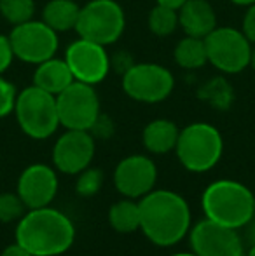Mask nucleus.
<instances>
[{
  "mask_svg": "<svg viewBox=\"0 0 255 256\" xmlns=\"http://www.w3.org/2000/svg\"><path fill=\"white\" fill-rule=\"evenodd\" d=\"M14 114L21 131L32 140H48L60 128L56 96L37 86L18 92Z\"/></svg>",
  "mask_w": 255,
  "mask_h": 256,
  "instance_id": "nucleus-5",
  "label": "nucleus"
},
{
  "mask_svg": "<svg viewBox=\"0 0 255 256\" xmlns=\"http://www.w3.org/2000/svg\"><path fill=\"white\" fill-rule=\"evenodd\" d=\"M224 152V140L215 126L192 122L180 129L175 146L178 162L191 172H206L218 164Z\"/></svg>",
  "mask_w": 255,
  "mask_h": 256,
  "instance_id": "nucleus-4",
  "label": "nucleus"
},
{
  "mask_svg": "<svg viewBox=\"0 0 255 256\" xmlns=\"http://www.w3.org/2000/svg\"><path fill=\"white\" fill-rule=\"evenodd\" d=\"M250 68L255 72V44H252V52H250Z\"/></svg>",
  "mask_w": 255,
  "mask_h": 256,
  "instance_id": "nucleus-35",
  "label": "nucleus"
},
{
  "mask_svg": "<svg viewBox=\"0 0 255 256\" xmlns=\"http://www.w3.org/2000/svg\"><path fill=\"white\" fill-rule=\"evenodd\" d=\"M16 242L32 256H60L74 246L75 226L51 206L28 209L16 225Z\"/></svg>",
  "mask_w": 255,
  "mask_h": 256,
  "instance_id": "nucleus-2",
  "label": "nucleus"
},
{
  "mask_svg": "<svg viewBox=\"0 0 255 256\" xmlns=\"http://www.w3.org/2000/svg\"><path fill=\"white\" fill-rule=\"evenodd\" d=\"M245 256H255V246L248 248V250H246V253H245Z\"/></svg>",
  "mask_w": 255,
  "mask_h": 256,
  "instance_id": "nucleus-36",
  "label": "nucleus"
},
{
  "mask_svg": "<svg viewBox=\"0 0 255 256\" xmlns=\"http://www.w3.org/2000/svg\"><path fill=\"white\" fill-rule=\"evenodd\" d=\"M234 6H241V7H248L252 6V4H255V0H231Z\"/></svg>",
  "mask_w": 255,
  "mask_h": 256,
  "instance_id": "nucleus-34",
  "label": "nucleus"
},
{
  "mask_svg": "<svg viewBox=\"0 0 255 256\" xmlns=\"http://www.w3.org/2000/svg\"><path fill=\"white\" fill-rule=\"evenodd\" d=\"M175 77L166 66L157 63L131 64L123 74V91L138 103H161L171 94Z\"/></svg>",
  "mask_w": 255,
  "mask_h": 256,
  "instance_id": "nucleus-8",
  "label": "nucleus"
},
{
  "mask_svg": "<svg viewBox=\"0 0 255 256\" xmlns=\"http://www.w3.org/2000/svg\"><path fill=\"white\" fill-rule=\"evenodd\" d=\"M124 26L126 16L116 0H89L81 7L75 32L81 38L107 48L119 40Z\"/></svg>",
  "mask_w": 255,
  "mask_h": 256,
  "instance_id": "nucleus-6",
  "label": "nucleus"
},
{
  "mask_svg": "<svg viewBox=\"0 0 255 256\" xmlns=\"http://www.w3.org/2000/svg\"><path fill=\"white\" fill-rule=\"evenodd\" d=\"M149 30L157 37H168L177 30L178 24V10L171 7L156 4L152 10L149 12Z\"/></svg>",
  "mask_w": 255,
  "mask_h": 256,
  "instance_id": "nucleus-23",
  "label": "nucleus"
},
{
  "mask_svg": "<svg viewBox=\"0 0 255 256\" xmlns=\"http://www.w3.org/2000/svg\"><path fill=\"white\" fill-rule=\"evenodd\" d=\"M60 126L65 129L89 131L100 117V98L95 86L74 80L56 96Z\"/></svg>",
  "mask_w": 255,
  "mask_h": 256,
  "instance_id": "nucleus-9",
  "label": "nucleus"
},
{
  "mask_svg": "<svg viewBox=\"0 0 255 256\" xmlns=\"http://www.w3.org/2000/svg\"><path fill=\"white\" fill-rule=\"evenodd\" d=\"M173 58L177 64L185 70H197V68L204 66L208 63V54L206 46H204V38H197L187 35L182 38L177 46H175Z\"/></svg>",
  "mask_w": 255,
  "mask_h": 256,
  "instance_id": "nucleus-21",
  "label": "nucleus"
},
{
  "mask_svg": "<svg viewBox=\"0 0 255 256\" xmlns=\"http://www.w3.org/2000/svg\"><path fill=\"white\" fill-rule=\"evenodd\" d=\"M140 230L152 244L170 248L191 230V208L173 190H156L140 199Z\"/></svg>",
  "mask_w": 255,
  "mask_h": 256,
  "instance_id": "nucleus-1",
  "label": "nucleus"
},
{
  "mask_svg": "<svg viewBox=\"0 0 255 256\" xmlns=\"http://www.w3.org/2000/svg\"><path fill=\"white\" fill-rule=\"evenodd\" d=\"M103 185V172L95 168H86L77 174L75 192L81 197H93L100 192Z\"/></svg>",
  "mask_w": 255,
  "mask_h": 256,
  "instance_id": "nucleus-26",
  "label": "nucleus"
},
{
  "mask_svg": "<svg viewBox=\"0 0 255 256\" xmlns=\"http://www.w3.org/2000/svg\"><path fill=\"white\" fill-rule=\"evenodd\" d=\"M109 225L119 234H133L140 230V204L135 199L117 200L109 209Z\"/></svg>",
  "mask_w": 255,
  "mask_h": 256,
  "instance_id": "nucleus-20",
  "label": "nucleus"
},
{
  "mask_svg": "<svg viewBox=\"0 0 255 256\" xmlns=\"http://www.w3.org/2000/svg\"><path fill=\"white\" fill-rule=\"evenodd\" d=\"M189 242L197 256H245V242L239 230L218 225L204 218L189 230Z\"/></svg>",
  "mask_w": 255,
  "mask_h": 256,
  "instance_id": "nucleus-11",
  "label": "nucleus"
},
{
  "mask_svg": "<svg viewBox=\"0 0 255 256\" xmlns=\"http://www.w3.org/2000/svg\"><path fill=\"white\" fill-rule=\"evenodd\" d=\"M241 230H243V232H245V237H241L243 242H245L248 248L255 246V216H253L252 220H250L248 223H246L245 226H243Z\"/></svg>",
  "mask_w": 255,
  "mask_h": 256,
  "instance_id": "nucleus-31",
  "label": "nucleus"
},
{
  "mask_svg": "<svg viewBox=\"0 0 255 256\" xmlns=\"http://www.w3.org/2000/svg\"><path fill=\"white\" fill-rule=\"evenodd\" d=\"M0 14L13 26L34 20L35 2L34 0H0Z\"/></svg>",
  "mask_w": 255,
  "mask_h": 256,
  "instance_id": "nucleus-24",
  "label": "nucleus"
},
{
  "mask_svg": "<svg viewBox=\"0 0 255 256\" xmlns=\"http://www.w3.org/2000/svg\"><path fill=\"white\" fill-rule=\"evenodd\" d=\"M157 168L147 155H128L114 171V185L117 192L128 199H142L156 188Z\"/></svg>",
  "mask_w": 255,
  "mask_h": 256,
  "instance_id": "nucleus-14",
  "label": "nucleus"
},
{
  "mask_svg": "<svg viewBox=\"0 0 255 256\" xmlns=\"http://www.w3.org/2000/svg\"><path fill=\"white\" fill-rule=\"evenodd\" d=\"M241 32L252 44H255V4L246 7V14L243 18V28Z\"/></svg>",
  "mask_w": 255,
  "mask_h": 256,
  "instance_id": "nucleus-30",
  "label": "nucleus"
},
{
  "mask_svg": "<svg viewBox=\"0 0 255 256\" xmlns=\"http://www.w3.org/2000/svg\"><path fill=\"white\" fill-rule=\"evenodd\" d=\"M197 98L218 110H227L234 100V91L224 77H213L204 82L197 91Z\"/></svg>",
  "mask_w": 255,
  "mask_h": 256,
  "instance_id": "nucleus-22",
  "label": "nucleus"
},
{
  "mask_svg": "<svg viewBox=\"0 0 255 256\" xmlns=\"http://www.w3.org/2000/svg\"><path fill=\"white\" fill-rule=\"evenodd\" d=\"M58 174L56 169L48 164H30L20 174L16 194L21 197L27 209H37L51 206L58 194Z\"/></svg>",
  "mask_w": 255,
  "mask_h": 256,
  "instance_id": "nucleus-15",
  "label": "nucleus"
},
{
  "mask_svg": "<svg viewBox=\"0 0 255 256\" xmlns=\"http://www.w3.org/2000/svg\"><path fill=\"white\" fill-rule=\"evenodd\" d=\"M9 40L14 58L30 64H41L55 58L60 46L58 34L42 20L16 24L9 34Z\"/></svg>",
  "mask_w": 255,
  "mask_h": 256,
  "instance_id": "nucleus-10",
  "label": "nucleus"
},
{
  "mask_svg": "<svg viewBox=\"0 0 255 256\" xmlns=\"http://www.w3.org/2000/svg\"><path fill=\"white\" fill-rule=\"evenodd\" d=\"M65 61L74 75V80L91 86L100 84L110 70V58L105 46L81 37L67 48Z\"/></svg>",
  "mask_w": 255,
  "mask_h": 256,
  "instance_id": "nucleus-12",
  "label": "nucleus"
},
{
  "mask_svg": "<svg viewBox=\"0 0 255 256\" xmlns=\"http://www.w3.org/2000/svg\"><path fill=\"white\" fill-rule=\"evenodd\" d=\"M16 88L0 75V118H6L7 115L13 114L16 106Z\"/></svg>",
  "mask_w": 255,
  "mask_h": 256,
  "instance_id": "nucleus-27",
  "label": "nucleus"
},
{
  "mask_svg": "<svg viewBox=\"0 0 255 256\" xmlns=\"http://www.w3.org/2000/svg\"><path fill=\"white\" fill-rule=\"evenodd\" d=\"M95 150L96 142L91 132L67 129L53 146V166L58 172L77 176L91 166Z\"/></svg>",
  "mask_w": 255,
  "mask_h": 256,
  "instance_id": "nucleus-13",
  "label": "nucleus"
},
{
  "mask_svg": "<svg viewBox=\"0 0 255 256\" xmlns=\"http://www.w3.org/2000/svg\"><path fill=\"white\" fill-rule=\"evenodd\" d=\"M89 132L93 134V138H100V140H105L109 138L110 134L114 132V124L112 120H110L107 115L100 114V117L95 120V124L91 126V129H89Z\"/></svg>",
  "mask_w": 255,
  "mask_h": 256,
  "instance_id": "nucleus-28",
  "label": "nucleus"
},
{
  "mask_svg": "<svg viewBox=\"0 0 255 256\" xmlns=\"http://www.w3.org/2000/svg\"><path fill=\"white\" fill-rule=\"evenodd\" d=\"M13 60H14V51H13V46H11L9 37L0 35V75L11 66Z\"/></svg>",
  "mask_w": 255,
  "mask_h": 256,
  "instance_id": "nucleus-29",
  "label": "nucleus"
},
{
  "mask_svg": "<svg viewBox=\"0 0 255 256\" xmlns=\"http://www.w3.org/2000/svg\"><path fill=\"white\" fill-rule=\"evenodd\" d=\"M72 82H74V75H72L65 58L58 60L55 56L51 60L44 61V63L37 64V70L34 74V86H37V88L44 89V91L51 92L55 96H58L60 92L65 91Z\"/></svg>",
  "mask_w": 255,
  "mask_h": 256,
  "instance_id": "nucleus-18",
  "label": "nucleus"
},
{
  "mask_svg": "<svg viewBox=\"0 0 255 256\" xmlns=\"http://www.w3.org/2000/svg\"><path fill=\"white\" fill-rule=\"evenodd\" d=\"M208 63L224 74H239L250 64L252 42L241 30L232 26H217L204 37Z\"/></svg>",
  "mask_w": 255,
  "mask_h": 256,
  "instance_id": "nucleus-7",
  "label": "nucleus"
},
{
  "mask_svg": "<svg viewBox=\"0 0 255 256\" xmlns=\"http://www.w3.org/2000/svg\"><path fill=\"white\" fill-rule=\"evenodd\" d=\"M171 256H197V254L191 251V253H175V254H171Z\"/></svg>",
  "mask_w": 255,
  "mask_h": 256,
  "instance_id": "nucleus-37",
  "label": "nucleus"
},
{
  "mask_svg": "<svg viewBox=\"0 0 255 256\" xmlns=\"http://www.w3.org/2000/svg\"><path fill=\"white\" fill-rule=\"evenodd\" d=\"M178 24L191 37L204 38L217 28L215 9L208 0H187L178 9Z\"/></svg>",
  "mask_w": 255,
  "mask_h": 256,
  "instance_id": "nucleus-16",
  "label": "nucleus"
},
{
  "mask_svg": "<svg viewBox=\"0 0 255 256\" xmlns=\"http://www.w3.org/2000/svg\"><path fill=\"white\" fill-rule=\"evenodd\" d=\"M0 256H32V254L28 253L21 244L14 242V244H11V246H7L6 250L0 253Z\"/></svg>",
  "mask_w": 255,
  "mask_h": 256,
  "instance_id": "nucleus-32",
  "label": "nucleus"
},
{
  "mask_svg": "<svg viewBox=\"0 0 255 256\" xmlns=\"http://www.w3.org/2000/svg\"><path fill=\"white\" fill-rule=\"evenodd\" d=\"M187 0H156V4H161V6H166V7H171V9H180Z\"/></svg>",
  "mask_w": 255,
  "mask_h": 256,
  "instance_id": "nucleus-33",
  "label": "nucleus"
},
{
  "mask_svg": "<svg viewBox=\"0 0 255 256\" xmlns=\"http://www.w3.org/2000/svg\"><path fill=\"white\" fill-rule=\"evenodd\" d=\"M178 134H180V129L177 128L175 122L168 120V118H156L143 128L142 142L147 152L154 155H164L175 150Z\"/></svg>",
  "mask_w": 255,
  "mask_h": 256,
  "instance_id": "nucleus-17",
  "label": "nucleus"
},
{
  "mask_svg": "<svg viewBox=\"0 0 255 256\" xmlns=\"http://www.w3.org/2000/svg\"><path fill=\"white\" fill-rule=\"evenodd\" d=\"M27 206L23 204L21 197L16 192L0 194V223L20 222L21 216L27 212Z\"/></svg>",
  "mask_w": 255,
  "mask_h": 256,
  "instance_id": "nucleus-25",
  "label": "nucleus"
},
{
  "mask_svg": "<svg viewBox=\"0 0 255 256\" xmlns=\"http://www.w3.org/2000/svg\"><path fill=\"white\" fill-rule=\"evenodd\" d=\"M204 218L241 230L255 216V196L243 183L234 180H217L204 188L201 197Z\"/></svg>",
  "mask_w": 255,
  "mask_h": 256,
  "instance_id": "nucleus-3",
  "label": "nucleus"
},
{
  "mask_svg": "<svg viewBox=\"0 0 255 256\" xmlns=\"http://www.w3.org/2000/svg\"><path fill=\"white\" fill-rule=\"evenodd\" d=\"M81 7L74 0H49L42 9V21L56 34L75 30Z\"/></svg>",
  "mask_w": 255,
  "mask_h": 256,
  "instance_id": "nucleus-19",
  "label": "nucleus"
}]
</instances>
